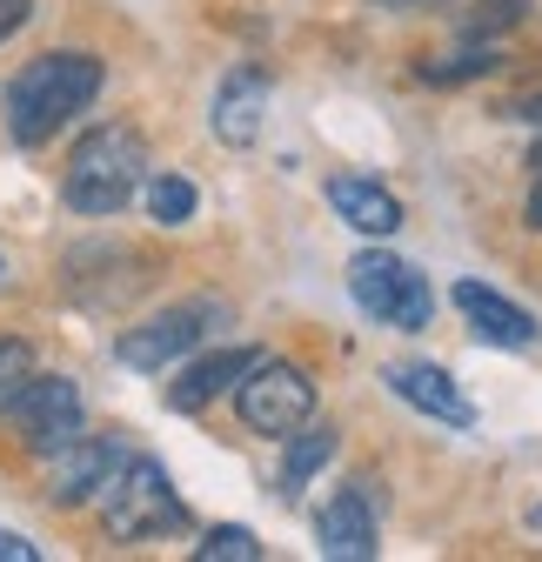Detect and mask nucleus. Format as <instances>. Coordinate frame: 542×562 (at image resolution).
Instances as JSON below:
<instances>
[{
	"label": "nucleus",
	"mask_w": 542,
	"mask_h": 562,
	"mask_svg": "<svg viewBox=\"0 0 542 562\" xmlns=\"http://www.w3.org/2000/svg\"><path fill=\"white\" fill-rule=\"evenodd\" d=\"M328 456H335V429H308L302 422V429L289 436V456H282V488H302Z\"/></svg>",
	"instance_id": "nucleus-15"
},
{
	"label": "nucleus",
	"mask_w": 542,
	"mask_h": 562,
	"mask_svg": "<svg viewBox=\"0 0 542 562\" xmlns=\"http://www.w3.org/2000/svg\"><path fill=\"white\" fill-rule=\"evenodd\" d=\"M496 67V54H462V60H429L422 67V81H476V75H489Z\"/></svg>",
	"instance_id": "nucleus-20"
},
{
	"label": "nucleus",
	"mask_w": 542,
	"mask_h": 562,
	"mask_svg": "<svg viewBox=\"0 0 542 562\" xmlns=\"http://www.w3.org/2000/svg\"><path fill=\"white\" fill-rule=\"evenodd\" d=\"M328 207L342 215L355 235H375V241H388L395 228H402V201L382 188V181H369V175H335L328 181Z\"/></svg>",
	"instance_id": "nucleus-11"
},
{
	"label": "nucleus",
	"mask_w": 542,
	"mask_h": 562,
	"mask_svg": "<svg viewBox=\"0 0 542 562\" xmlns=\"http://www.w3.org/2000/svg\"><path fill=\"white\" fill-rule=\"evenodd\" d=\"M382 382H388L402 402H409V408L449 422V429H476V402H468V395L449 382V369H436V362H395Z\"/></svg>",
	"instance_id": "nucleus-10"
},
{
	"label": "nucleus",
	"mask_w": 542,
	"mask_h": 562,
	"mask_svg": "<svg viewBox=\"0 0 542 562\" xmlns=\"http://www.w3.org/2000/svg\"><path fill=\"white\" fill-rule=\"evenodd\" d=\"M27 375H34V348L21 335H0V402H8Z\"/></svg>",
	"instance_id": "nucleus-18"
},
{
	"label": "nucleus",
	"mask_w": 542,
	"mask_h": 562,
	"mask_svg": "<svg viewBox=\"0 0 542 562\" xmlns=\"http://www.w3.org/2000/svg\"><path fill=\"white\" fill-rule=\"evenodd\" d=\"M0 415H8V429H14L34 456H60L67 442L88 429L81 389L67 382V375H27L8 402H0Z\"/></svg>",
	"instance_id": "nucleus-5"
},
{
	"label": "nucleus",
	"mask_w": 542,
	"mask_h": 562,
	"mask_svg": "<svg viewBox=\"0 0 542 562\" xmlns=\"http://www.w3.org/2000/svg\"><path fill=\"white\" fill-rule=\"evenodd\" d=\"M255 555H261L255 529H235V522H222V529H208L194 542V562H255Z\"/></svg>",
	"instance_id": "nucleus-17"
},
{
	"label": "nucleus",
	"mask_w": 542,
	"mask_h": 562,
	"mask_svg": "<svg viewBox=\"0 0 542 562\" xmlns=\"http://www.w3.org/2000/svg\"><path fill=\"white\" fill-rule=\"evenodd\" d=\"M455 308H462V322L476 328V341H489V348H535L542 341V328H535V315L529 308H516L509 295H496L489 281H455Z\"/></svg>",
	"instance_id": "nucleus-9"
},
{
	"label": "nucleus",
	"mask_w": 542,
	"mask_h": 562,
	"mask_svg": "<svg viewBox=\"0 0 542 562\" xmlns=\"http://www.w3.org/2000/svg\"><path fill=\"white\" fill-rule=\"evenodd\" d=\"M181 522H188V509L174 496L168 469L148 462V456H134L114 475V488H108V536L114 542H155V536H174Z\"/></svg>",
	"instance_id": "nucleus-4"
},
{
	"label": "nucleus",
	"mask_w": 542,
	"mask_h": 562,
	"mask_svg": "<svg viewBox=\"0 0 542 562\" xmlns=\"http://www.w3.org/2000/svg\"><path fill=\"white\" fill-rule=\"evenodd\" d=\"M222 315H228L222 302H174V308H161V315H148L142 328H127V335H121V362H127V369H142V375H155V369L194 356L201 335H208Z\"/></svg>",
	"instance_id": "nucleus-7"
},
{
	"label": "nucleus",
	"mask_w": 542,
	"mask_h": 562,
	"mask_svg": "<svg viewBox=\"0 0 542 562\" xmlns=\"http://www.w3.org/2000/svg\"><path fill=\"white\" fill-rule=\"evenodd\" d=\"M522 121H535V127H542V94H535V101H522Z\"/></svg>",
	"instance_id": "nucleus-24"
},
{
	"label": "nucleus",
	"mask_w": 542,
	"mask_h": 562,
	"mask_svg": "<svg viewBox=\"0 0 542 562\" xmlns=\"http://www.w3.org/2000/svg\"><path fill=\"white\" fill-rule=\"evenodd\" d=\"M315 542H321V555H335V562H369L375 555V509H369V496H355V488H342L321 516H315Z\"/></svg>",
	"instance_id": "nucleus-14"
},
{
	"label": "nucleus",
	"mask_w": 542,
	"mask_h": 562,
	"mask_svg": "<svg viewBox=\"0 0 542 562\" xmlns=\"http://www.w3.org/2000/svg\"><path fill=\"white\" fill-rule=\"evenodd\" d=\"M121 469H127V449H121L114 436H75V442L60 449V469H54V488H47V496H54L60 509H81V503L108 496Z\"/></svg>",
	"instance_id": "nucleus-8"
},
{
	"label": "nucleus",
	"mask_w": 542,
	"mask_h": 562,
	"mask_svg": "<svg viewBox=\"0 0 542 562\" xmlns=\"http://www.w3.org/2000/svg\"><path fill=\"white\" fill-rule=\"evenodd\" d=\"M27 14H34V0H0V41H14L27 27Z\"/></svg>",
	"instance_id": "nucleus-21"
},
{
	"label": "nucleus",
	"mask_w": 542,
	"mask_h": 562,
	"mask_svg": "<svg viewBox=\"0 0 542 562\" xmlns=\"http://www.w3.org/2000/svg\"><path fill=\"white\" fill-rule=\"evenodd\" d=\"M0 562H34V542H21V536L0 529Z\"/></svg>",
	"instance_id": "nucleus-22"
},
{
	"label": "nucleus",
	"mask_w": 542,
	"mask_h": 562,
	"mask_svg": "<svg viewBox=\"0 0 542 562\" xmlns=\"http://www.w3.org/2000/svg\"><path fill=\"white\" fill-rule=\"evenodd\" d=\"M142 168H148V148L142 134L108 121L94 134L75 140V155H67V181H60V201L75 207V215L101 222V215H121V207L134 201V188H142Z\"/></svg>",
	"instance_id": "nucleus-2"
},
{
	"label": "nucleus",
	"mask_w": 542,
	"mask_h": 562,
	"mask_svg": "<svg viewBox=\"0 0 542 562\" xmlns=\"http://www.w3.org/2000/svg\"><path fill=\"white\" fill-rule=\"evenodd\" d=\"M255 362H261V348H215V356L188 362V369H181V382L168 389V408H181V415L208 408V402H215V395H228Z\"/></svg>",
	"instance_id": "nucleus-12"
},
{
	"label": "nucleus",
	"mask_w": 542,
	"mask_h": 562,
	"mask_svg": "<svg viewBox=\"0 0 542 562\" xmlns=\"http://www.w3.org/2000/svg\"><path fill=\"white\" fill-rule=\"evenodd\" d=\"M235 408H241V422L255 436H275V442H289L302 422L315 415V382H308V369H295V362H255L241 382H235Z\"/></svg>",
	"instance_id": "nucleus-6"
},
{
	"label": "nucleus",
	"mask_w": 542,
	"mask_h": 562,
	"mask_svg": "<svg viewBox=\"0 0 542 562\" xmlns=\"http://www.w3.org/2000/svg\"><path fill=\"white\" fill-rule=\"evenodd\" d=\"M261 114H268V75L235 67V75L222 81V94H215V140L222 148H248V140L261 134Z\"/></svg>",
	"instance_id": "nucleus-13"
},
{
	"label": "nucleus",
	"mask_w": 542,
	"mask_h": 562,
	"mask_svg": "<svg viewBox=\"0 0 542 562\" xmlns=\"http://www.w3.org/2000/svg\"><path fill=\"white\" fill-rule=\"evenodd\" d=\"M101 81H108V67L94 54H81V47H54V54L27 60L21 75L8 81V101H0V108H8L14 148H41V140H54L75 114L94 108Z\"/></svg>",
	"instance_id": "nucleus-1"
},
{
	"label": "nucleus",
	"mask_w": 542,
	"mask_h": 562,
	"mask_svg": "<svg viewBox=\"0 0 542 562\" xmlns=\"http://www.w3.org/2000/svg\"><path fill=\"white\" fill-rule=\"evenodd\" d=\"M529 14V0H476V8H468L462 21L476 27V34H496V27H516Z\"/></svg>",
	"instance_id": "nucleus-19"
},
{
	"label": "nucleus",
	"mask_w": 542,
	"mask_h": 562,
	"mask_svg": "<svg viewBox=\"0 0 542 562\" xmlns=\"http://www.w3.org/2000/svg\"><path fill=\"white\" fill-rule=\"evenodd\" d=\"M349 295H355L362 315H375L388 328H429V308H436L429 274L416 261L388 255V248H369V255L349 261Z\"/></svg>",
	"instance_id": "nucleus-3"
},
{
	"label": "nucleus",
	"mask_w": 542,
	"mask_h": 562,
	"mask_svg": "<svg viewBox=\"0 0 542 562\" xmlns=\"http://www.w3.org/2000/svg\"><path fill=\"white\" fill-rule=\"evenodd\" d=\"M529 168H535V181H542V140H535V155H529Z\"/></svg>",
	"instance_id": "nucleus-25"
},
{
	"label": "nucleus",
	"mask_w": 542,
	"mask_h": 562,
	"mask_svg": "<svg viewBox=\"0 0 542 562\" xmlns=\"http://www.w3.org/2000/svg\"><path fill=\"white\" fill-rule=\"evenodd\" d=\"M194 207H201V194H194V181H188V175H155V181H148V215H155L161 228L194 222Z\"/></svg>",
	"instance_id": "nucleus-16"
},
{
	"label": "nucleus",
	"mask_w": 542,
	"mask_h": 562,
	"mask_svg": "<svg viewBox=\"0 0 542 562\" xmlns=\"http://www.w3.org/2000/svg\"><path fill=\"white\" fill-rule=\"evenodd\" d=\"M382 8H395V14H409V8H436V0H382Z\"/></svg>",
	"instance_id": "nucleus-23"
}]
</instances>
